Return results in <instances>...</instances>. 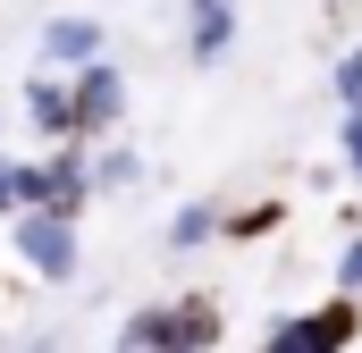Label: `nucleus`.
Wrapping results in <instances>:
<instances>
[{"label":"nucleus","mask_w":362,"mask_h":353,"mask_svg":"<svg viewBox=\"0 0 362 353\" xmlns=\"http://www.w3.org/2000/svg\"><path fill=\"white\" fill-rule=\"evenodd\" d=\"M219 345V303L177 294V303H144L127 320V353H211Z\"/></svg>","instance_id":"nucleus-1"},{"label":"nucleus","mask_w":362,"mask_h":353,"mask_svg":"<svg viewBox=\"0 0 362 353\" xmlns=\"http://www.w3.org/2000/svg\"><path fill=\"white\" fill-rule=\"evenodd\" d=\"M354 337H362V303L354 294H329V303H312V311L270 320L262 353H354Z\"/></svg>","instance_id":"nucleus-2"},{"label":"nucleus","mask_w":362,"mask_h":353,"mask_svg":"<svg viewBox=\"0 0 362 353\" xmlns=\"http://www.w3.org/2000/svg\"><path fill=\"white\" fill-rule=\"evenodd\" d=\"M17 261H34V277H76V219L68 210H17Z\"/></svg>","instance_id":"nucleus-3"},{"label":"nucleus","mask_w":362,"mask_h":353,"mask_svg":"<svg viewBox=\"0 0 362 353\" xmlns=\"http://www.w3.org/2000/svg\"><path fill=\"white\" fill-rule=\"evenodd\" d=\"M127 118V76L110 68V51L93 59V68H76V143H93V135H110Z\"/></svg>","instance_id":"nucleus-4"},{"label":"nucleus","mask_w":362,"mask_h":353,"mask_svg":"<svg viewBox=\"0 0 362 353\" xmlns=\"http://www.w3.org/2000/svg\"><path fill=\"white\" fill-rule=\"evenodd\" d=\"M236 51V0H185V59L219 68Z\"/></svg>","instance_id":"nucleus-5"},{"label":"nucleus","mask_w":362,"mask_h":353,"mask_svg":"<svg viewBox=\"0 0 362 353\" xmlns=\"http://www.w3.org/2000/svg\"><path fill=\"white\" fill-rule=\"evenodd\" d=\"M101 51H110V34H101L93 17H51V25H42V59H51V68H68V76L93 68Z\"/></svg>","instance_id":"nucleus-6"},{"label":"nucleus","mask_w":362,"mask_h":353,"mask_svg":"<svg viewBox=\"0 0 362 353\" xmlns=\"http://www.w3.org/2000/svg\"><path fill=\"white\" fill-rule=\"evenodd\" d=\"M25 118H34V135H51V143H76V85H59V76L25 85Z\"/></svg>","instance_id":"nucleus-7"},{"label":"nucleus","mask_w":362,"mask_h":353,"mask_svg":"<svg viewBox=\"0 0 362 353\" xmlns=\"http://www.w3.org/2000/svg\"><path fill=\"white\" fill-rule=\"evenodd\" d=\"M42 176H51V202H42V210H68V219H76V210L93 202V160L76 152V143H68L59 160H42Z\"/></svg>","instance_id":"nucleus-8"},{"label":"nucleus","mask_w":362,"mask_h":353,"mask_svg":"<svg viewBox=\"0 0 362 353\" xmlns=\"http://www.w3.org/2000/svg\"><path fill=\"white\" fill-rule=\"evenodd\" d=\"M228 219H219V202H185L177 219H169V253H194V244H211Z\"/></svg>","instance_id":"nucleus-9"},{"label":"nucleus","mask_w":362,"mask_h":353,"mask_svg":"<svg viewBox=\"0 0 362 353\" xmlns=\"http://www.w3.org/2000/svg\"><path fill=\"white\" fill-rule=\"evenodd\" d=\"M135 176H144L135 152H101V160H93V193H118V185H135Z\"/></svg>","instance_id":"nucleus-10"},{"label":"nucleus","mask_w":362,"mask_h":353,"mask_svg":"<svg viewBox=\"0 0 362 353\" xmlns=\"http://www.w3.org/2000/svg\"><path fill=\"white\" fill-rule=\"evenodd\" d=\"M329 92H337V109H362V42L329 68Z\"/></svg>","instance_id":"nucleus-11"},{"label":"nucleus","mask_w":362,"mask_h":353,"mask_svg":"<svg viewBox=\"0 0 362 353\" xmlns=\"http://www.w3.org/2000/svg\"><path fill=\"white\" fill-rule=\"evenodd\" d=\"M337 160H346V176L362 185V109H346V118H337Z\"/></svg>","instance_id":"nucleus-12"},{"label":"nucleus","mask_w":362,"mask_h":353,"mask_svg":"<svg viewBox=\"0 0 362 353\" xmlns=\"http://www.w3.org/2000/svg\"><path fill=\"white\" fill-rule=\"evenodd\" d=\"M278 219H286V210H278V202H245V210H236V219H228V236H270Z\"/></svg>","instance_id":"nucleus-13"},{"label":"nucleus","mask_w":362,"mask_h":353,"mask_svg":"<svg viewBox=\"0 0 362 353\" xmlns=\"http://www.w3.org/2000/svg\"><path fill=\"white\" fill-rule=\"evenodd\" d=\"M337 294L362 303V236H346V253H337Z\"/></svg>","instance_id":"nucleus-14"}]
</instances>
